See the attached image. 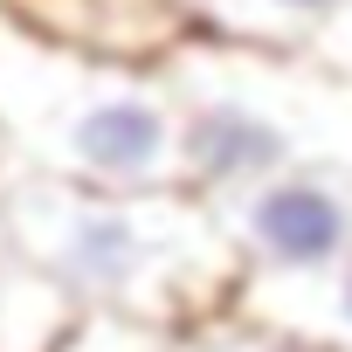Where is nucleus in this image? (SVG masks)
<instances>
[{
    "instance_id": "nucleus-4",
    "label": "nucleus",
    "mask_w": 352,
    "mask_h": 352,
    "mask_svg": "<svg viewBox=\"0 0 352 352\" xmlns=\"http://www.w3.org/2000/svg\"><path fill=\"white\" fill-rule=\"evenodd\" d=\"M214 214L235 235L249 276H324L352 256V173L297 166L235 201H214Z\"/></svg>"
},
{
    "instance_id": "nucleus-6",
    "label": "nucleus",
    "mask_w": 352,
    "mask_h": 352,
    "mask_svg": "<svg viewBox=\"0 0 352 352\" xmlns=\"http://www.w3.org/2000/svg\"><path fill=\"white\" fill-rule=\"evenodd\" d=\"M235 318L318 352H352V256L324 276H249Z\"/></svg>"
},
{
    "instance_id": "nucleus-12",
    "label": "nucleus",
    "mask_w": 352,
    "mask_h": 352,
    "mask_svg": "<svg viewBox=\"0 0 352 352\" xmlns=\"http://www.w3.org/2000/svg\"><path fill=\"white\" fill-rule=\"evenodd\" d=\"M0 8H8V0H0Z\"/></svg>"
},
{
    "instance_id": "nucleus-7",
    "label": "nucleus",
    "mask_w": 352,
    "mask_h": 352,
    "mask_svg": "<svg viewBox=\"0 0 352 352\" xmlns=\"http://www.w3.org/2000/svg\"><path fill=\"white\" fill-rule=\"evenodd\" d=\"M83 311L0 214V352H69Z\"/></svg>"
},
{
    "instance_id": "nucleus-5",
    "label": "nucleus",
    "mask_w": 352,
    "mask_h": 352,
    "mask_svg": "<svg viewBox=\"0 0 352 352\" xmlns=\"http://www.w3.org/2000/svg\"><path fill=\"white\" fill-rule=\"evenodd\" d=\"M0 14L111 63H166L194 35L187 0H8Z\"/></svg>"
},
{
    "instance_id": "nucleus-9",
    "label": "nucleus",
    "mask_w": 352,
    "mask_h": 352,
    "mask_svg": "<svg viewBox=\"0 0 352 352\" xmlns=\"http://www.w3.org/2000/svg\"><path fill=\"white\" fill-rule=\"evenodd\" d=\"M180 352H318V345H297V338H276V331H263V324H249V318H214V324H201V331H187V345Z\"/></svg>"
},
{
    "instance_id": "nucleus-11",
    "label": "nucleus",
    "mask_w": 352,
    "mask_h": 352,
    "mask_svg": "<svg viewBox=\"0 0 352 352\" xmlns=\"http://www.w3.org/2000/svg\"><path fill=\"white\" fill-rule=\"evenodd\" d=\"M0 166H8V138H0Z\"/></svg>"
},
{
    "instance_id": "nucleus-10",
    "label": "nucleus",
    "mask_w": 352,
    "mask_h": 352,
    "mask_svg": "<svg viewBox=\"0 0 352 352\" xmlns=\"http://www.w3.org/2000/svg\"><path fill=\"white\" fill-rule=\"evenodd\" d=\"M318 63H331L338 76H352V8L338 14V28L324 35V49H318Z\"/></svg>"
},
{
    "instance_id": "nucleus-3",
    "label": "nucleus",
    "mask_w": 352,
    "mask_h": 352,
    "mask_svg": "<svg viewBox=\"0 0 352 352\" xmlns=\"http://www.w3.org/2000/svg\"><path fill=\"white\" fill-rule=\"evenodd\" d=\"M166 76L180 90L187 187L201 201H235L297 166L352 173V76L331 63L187 35Z\"/></svg>"
},
{
    "instance_id": "nucleus-2",
    "label": "nucleus",
    "mask_w": 352,
    "mask_h": 352,
    "mask_svg": "<svg viewBox=\"0 0 352 352\" xmlns=\"http://www.w3.org/2000/svg\"><path fill=\"white\" fill-rule=\"evenodd\" d=\"M8 166L76 187H187V118L166 63H111L0 14Z\"/></svg>"
},
{
    "instance_id": "nucleus-1",
    "label": "nucleus",
    "mask_w": 352,
    "mask_h": 352,
    "mask_svg": "<svg viewBox=\"0 0 352 352\" xmlns=\"http://www.w3.org/2000/svg\"><path fill=\"white\" fill-rule=\"evenodd\" d=\"M0 214L83 318H131L187 338L228 318L249 283L235 235L194 187L118 194L0 166Z\"/></svg>"
},
{
    "instance_id": "nucleus-8",
    "label": "nucleus",
    "mask_w": 352,
    "mask_h": 352,
    "mask_svg": "<svg viewBox=\"0 0 352 352\" xmlns=\"http://www.w3.org/2000/svg\"><path fill=\"white\" fill-rule=\"evenodd\" d=\"M345 8H352V0H187V21L208 42L276 49V56H318Z\"/></svg>"
}]
</instances>
